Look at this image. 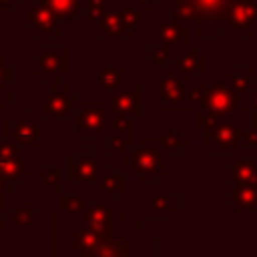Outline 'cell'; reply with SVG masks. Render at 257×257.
Returning a JSON list of instances; mask_svg holds the SVG:
<instances>
[{
	"label": "cell",
	"mask_w": 257,
	"mask_h": 257,
	"mask_svg": "<svg viewBox=\"0 0 257 257\" xmlns=\"http://www.w3.org/2000/svg\"><path fill=\"white\" fill-rule=\"evenodd\" d=\"M233 0H159L161 16L173 18L199 38H221L229 26Z\"/></svg>",
	"instance_id": "cell-1"
},
{
	"label": "cell",
	"mask_w": 257,
	"mask_h": 257,
	"mask_svg": "<svg viewBox=\"0 0 257 257\" xmlns=\"http://www.w3.org/2000/svg\"><path fill=\"white\" fill-rule=\"evenodd\" d=\"M159 253V239L139 219H124L122 211H118L114 225L102 235L98 249V257H157Z\"/></svg>",
	"instance_id": "cell-2"
},
{
	"label": "cell",
	"mask_w": 257,
	"mask_h": 257,
	"mask_svg": "<svg viewBox=\"0 0 257 257\" xmlns=\"http://www.w3.org/2000/svg\"><path fill=\"white\" fill-rule=\"evenodd\" d=\"M50 219V255L52 257H98L102 233L86 229L76 219L66 217L58 209Z\"/></svg>",
	"instance_id": "cell-3"
},
{
	"label": "cell",
	"mask_w": 257,
	"mask_h": 257,
	"mask_svg": "<svg viewBox=\"0 0 257 257\" xmlns=\"http://www.w3.org/2000/svg\"><path fill=\"white\" fill-rule=\"evenodd\" d=\"M122 165L131 167L143 185H157L171 173V155L159 137H143L139 147L122 155Z\"/></svg>",
	"instance_id": "cell-4"
},
{
	"label": "cell",
	"mask_w": 257,
	"mask_h": 257,
	"mask_svg": "<svg viewBox=\"0 0 257 257\" xmlns=\"http://www.w3.org/2000/svg\"><path fill=\"white\" fill-rule=\"evenodd\" d=\"M143 22V10L114 0L90 28L96 38H133Z\"/></svg>",
	"instance_id": "cell-5"
},
{
	"label": "cell",
	"mask_w": 257,
	"mask_h": 257,
	"mask_svg": "<svg viewBox=\"0 0 257 257\" xmlns=\"http://www.w3.org/2000/svg\"><path fill=\"white\" fill-rule=\"evenodd\" d=\"M233 112H239V100L235 92L225 82H213L207 86L203 104L195 110V126L199 131H205L217 120L233 116Z\"/></svg>",
	"instance_id": "cell-6"
},
{
	"label": "cell",
	"mask_w": 257,
	"mask_h": 257,
	"mask_svg": "<svg viewBox=\"0 0 257 257\" xmlns=\"http://www.w3.org/2000/svg\"><path fill=\"white\" fill-rule=\"evenodd\" d=\"M68 185L72 187H90L98 191V183L106 169V157L98 155L92 147H78L74 155L66 159Z\"/></svg>",
	"instance_id": "cell-7"
},
{
	"label": "cell",
	"mask_w": 257,
	"mask_h": 257,
	"mask_svg": "<svg viewBox=\"0 0 257 257\" xmlns=\"http://www.w3.org/2000/svg\"><path fill=\"white\" fill-rule=\"evenodd\" d=\"M74 122L78 139H106L112 126V110L104 100H80Z\"/></svg>",
	"instance_id": "cell-8"
},
{
	"label": "cell",
	"mask_w": 257,
	"mask_h": 257,
	"mask_svg": "<svg viewBox=\"0 0 257 257\" xmlns=\"http://www.w3.org/2000/svg\"><path fill=\"white\" fill-rule=\"evenodd\" d=\"M40 100H42V110H40L42 120H74L80 104L78 94L64 80L50 84L48 90L40 94Z\"/></svg>",
	"instance_id": "cell-9"
},
{
	"label": "cell",
	"mask_w": 257,
	"mask_h": 257,
	"mask_svg": "<svg viewBox=\"0 0 257 257\" xmlns=\"http://www.w3.org/2000/svg\"><path fill=\"white\" fill-rule=\"evenodd\" d=\"M30 72L46 86L64 78L70 72L68 46H42L40 52L30 58Z\"/></svg>",
	"instance_id": "cell-10"
},
{
	"label": "cell",
	"mask_w": 257,
	"mask_h": 257,
	"mask_svg": "<svg viewBox=\"0 0 257 257\" xmlns=\"http://www.w3.org/2000/svg\"><path fill=\"white\" fill-rule=\"evenodd\" d=\"M116 215H118V209L114 207V195L90 189L88 203L76 221L80 225H84L86 229H92V231H98L104 235L114 225Z\"/></svg>",
	"instance_id": "cell-11"
},
{
	"label": "cell",
	"mask_w": 257,
	"mask_h": 257,
	"mask_svg": "<svg viewBox=\"0 0 257 257\" xmlns=\"http://www.w3.org/2000/svg\"><path fill=\"white\" fill-rule=\"evenodd\" d=\"M159 80L149 86L153 94L159 96L161 110H185V90H187V76H183L173 66L159 68Z\"/></svg>",
	"instance_id": "cell-12"
},
{
	"label": "cell",
	"mask_w": 257,
	"mask_h": 257,
	"mask_svg": "<svg viewBox=\"0 0 257 257\" xmlns=\"http://www.w3.org/2000/svg\"><path fill=\"white\" fill-rule=\"evenodd\" d=\"M22 28L28 30L32 38H58L60 18L40 0H22Z\"/></svg>",
	"instance_id": "cell-13"
},
{
	"label": "cell",
	"mask_w": 257,
	"mask_h": 257,
	"mask_svg": "<svg viewBox=\"0 0 257 257\" xmlns=\"http://www.w3.org/2000/svg\"><path fill=\"white\" fill-rule=\"evenodd\" d=\"M243 120L227 116L205 128V147L215 153V157H231L239 147L243 137Z\"/></svg>",
	"instance_id": "cell-14"
},
{
	"label": "cell",
	"mask_w": 257,
	"mask_h": 257,
	"mask_svg": "<svg viewBox=\"0 0 257 257\" xmlns=\"http://www.w3.org/2000/svg\"><path fill=\"white\" fill-rule=\"evenodd\" d=\"M32 171H34L32 157L26 155L22 147L2 137L0 139V177L16 187V185H22L26 177L32 175Z\"/></svg>",
	"instance_id": "cell-15"
},
{
	"label": "cell",
	"mask_w": 257,
	"mask_h": 257,
	"mask_svg": "<svg viewBox=\"0 0 257 257\" xmlns=\"http://www.w3.org/2000/svg\"><path fill=\"white\" fill-rule=\"evenodd\" d=\"M102 96L114 114L128 116L131 120L143 118V84L141 82H122L118 88Z\"/></svg>",
	"instance_id": "cell-16"
},
{
	"label": "cell",
	"mask_w": 257,
	"mask_h": 257,
	"mask_svg": "<svg viewBox=\"0 0 257 257\" xmlns=\"http://www.w3.org/2000/svg\"><path fill=\"white\" fill-rule=\"evenodd\" d=\"M4 137L22 149L42 147V118H34L30 110H22L20 118L4 120Z\"/></svg>",
	"instance_id": "cell-17"
},
{
	"label": "cell",
	"mask_w": 257,
	"mask_h": 257,
	"mask_svg": "<svg viewBox=\"0 0 257 257\" xmlns=\"http://www.w3.org/2000/svg\"><path fill=\"white\" fill-rule=\"evenodd\" d=\"M189 28L173 18H153L151 20V46H165V48H181L187 44Z\"/></svg>",
	"instance_id": "cell-18"
},
{
	"label": "cell",
	"mask_w": 257,
	"mask_h": 257,
	"mask_svg": "<svg viewBox=\"0 0 257 257\" xmlns=\"http://www.w3.org/2000/svg\"><path fill=\"white\" fill-rule=\"evenodd\" d=\"M133 122L128 116H122V114H114L112 112V126H110V133L108 137L104 139L106 145H104V157L106 159H122V155L126 151H131L135 145V137H133Z\"/></svg>",
	"instance_id": "cell-19"
},
{
	"label": "cell",
	"mask_w": 257,
	"mask_h": 257,
	"mask_svg": "<svg viewBox=\"0 0 257 257\" xmlns=\"http://www.w3.org/2000/svg\"><path fill=\"white\" fill-rule=\"evenodd\" d=\"M257 30V4L253 0H233L229 6V26L235 38H249Z\"/></svg>",
	"instance_id": "cell-20"
},
{
	"label": "cell",
	"mask_w": 257,
	"mask_h": 257,
	"mask_svg": "<svg viewBox=\"0 0 257 257\" xmlns=\"http://www.w3.org/2000/svg\"><path fill=\"white\" fill-rule=\"evenodd\" d=\"M223 183L227 187L257 183V155L251 159L231 157V163L223 167Z\"/></svg>",
	"instance_id": "cell-21"
},
{
	"label": "cell",
	"mask_w": 257,
	"mask_h": 257,
	"mask_svg": "<svg viewBox=\"0 0 257 257\" xmlns=\"http://www.w3.org/2000/svg\"><path fill=\"white\" fill-rule=\"evenodd\" d=\"M171 66L175 70H179L187 78H191V76H203L207 72V58L201 52H197L195 46L185 44V46H181L175 52Z\"/></svg>",
	"instance_id": "cell-22"
},
{
	"label": "cell",
	"mask_w": 257,
	"mask_h": 257,
	"mask_svg": "<svg viewBox=\"0 0 257 257\" xmlns=\"http://www.w3.org/2000/svg\"><path fill=\"white\" fill-rule=\"evenodd\" d=\"M6 221L18 229L26 231H40L42 229V213L34 209L28 201H16L12 209H6Z\"/></svg>",
	"instance_id": "cell-23"
},
{
	"label": "cell",
	"mask_w": 257,
	"mask_h": 257,
	"mask_svg": "<svg viewBox=\"0 0 257 257\" xmlns=\"http://www.w3.org/2000/svg\"><path fill=\"white\" fill-rule=\"evenodd\" d=\"M251 72H253V68L249 64H237L229 72L223 74V82L235 92V96L239 100V110H247V94L253 84Z\"/></svg>",
	"instance_id": "cell-24"
},
{
	"label": "cell",
	"mask_w": 257,
	"mask_h": 257,
	"mask_svg": "<svg viewBox=\"0 0 257 257\" xmlns=\"http://www.w3.org/2000/svg\"><path fill=\"white\" fill-rule=\"evenodd\" d=\"M94 76H96V84H94L96 94H106L124 82V66L122 64H96Z\"/></svg>",
	"instance_id": "cell-25"
},
{
	"label": "cell",
	"mask_w": 257,
	"mask_h": 257,
	"mask_svg": "<svg viewBox=\"0 0 257 257\" xmlns=\"http://www.w3.org/2000/svg\"><path fill=\"white\" fill-rule=\"evenodd\" d=\"M223 201L233 211H257V183L233 185V191L225 193Z\"/></svg>",
	"instance_id": "cell-26"
},
{
	"label": "cell",
	"mask_w": 257,
	"mask_h": 257,
	"mask_svg": "<svg viewBox=\"0 0 257 257\" xmlns=\"http://www.w3.org/2000/svg\"><path fill=\"white\" fill-rule=\"evenodd\" d=\"M90 197V187H76L74 193H58V211L66 217L78 219Z\"/></svg>",
	"instance_id": "cell-27"
},
{
	"label": "cell",
	"mask_w": 257,
	"mask_h": 257,
	"mask_svg": "<svg viewBox=\"0 0 257 257\" xmlns=\"http://www.w3.org/2000/svg\"><path fill=\"white\" fill-rule=\"evenodd\" d=\"M179 211L177 193H153L149 203V215L153 221H169L173 213Z\"/></svg>",
	"instance_id": "cell-28"
},
{
	"label": "cell",
	"mask_w": 257,
	"mask_h": 257,
	"mask_svg": "<svg viewBox=\"0 0 257 257\" xmlns=\"http://www.w3.org/2000/svg\"><path fill=\"white\" fill-rule=\"evenodd\" d=\"M40 193L42 195H58L60 193V165L44 163L40 165Z\"/></svg>",
	"instance_id": "cell-29"
},
{
	"label": "cell",
	"mask_w": 257,
	"mask_h": 257,
	"mask_svg": "<svg viewBox=\"0 0 257 257\" xmlns=\"http://www.w3.org/2000/svg\"><path fill=\"white\" fill-rule=\"evenodd\" d=\"M44 2L60 20H72L82 12L84 0H40Z\"/></svg>",
	"instance_id": "cell-30"
},
{
	"label": "cell",
	"mask_w": 257,
	"mask_h": 257,
	"mask_svg": "<svg viewBox=\"0 0 257 257\" xmlns=\"http://www.w3.org/2000/svg\"><path fill=\"white\" fill-rule=\"evenodd\" d=\"M98 191H104V193H112L114 197L124 193V177L114 173V167L110 163H106V169H104V175L98 183Z\"/></svg>",
	"instance_id": "cell-31"
},
{
	"label": "cell",
	"mask_w": 257,
	"mask_h": 257,
	"mask_svg": "<svg viewBox=\"0 0 257 257\" xmlns=\"http://www.w3.org/2000/svg\"><path fill=\"white\" fill-rule=\"evenodd\" d=\"M159 139H161V143L165 145V149L169 151L171 157H179V153L185 147H189V139L183 137V135H179L177 131H171V128H161Z\"/></svg>",
	"instance_id": "cell-32"
},
{
	"label": "cell",
	"mask_w": 257,
	"mask_h": 257,
	"mask_svg": "<svg viewBox=\"0 0 257 257\" xmlns=\"http://www.w3.org/2000/svg\"><path fill=\"white\" fill-rule=\"evenodd\" d=\"M207 86L205 82H187V90H185V110H197L205 96H207Z\"/></svg>",
	"instance_id": "cell-33"
},
{
	"label": "cell",
	"mask_w": 257,
	"mask_h": 257,
	"mask_svg": "<svg viewBox=\"0 0 257 257\" xmlns=\"http://www.w3.org/2000/svg\"><path fill=\"white\" fill-rule=\"evenodd\" d=\"M177 50H179V48H177ZM177 50H173V48H165V46H151V60H153V64H157L159 68L171 66L173 56H175Z\"/></svg>",
	"instance_id": "cell-34"
},
{
	"label": "cell",
	"mask_w": 257,
	"mask_h": 257,
	"mask_svg": "<svg viewBox=\"0 0 257 257\" xmlns=\"http://www.w3.org/2000/svg\"><path fill=\"white\" fill-rule=\"evenodd\" d=\"M14 84V66L0 54V86Z\"/></svg>",
	"instance_id": "cell-35"
},
{
	"label": "cell",
	"mask_w": 257,
	"mask_h": 257,
	"mask_svg": "<svg viewBox=\"0 0 257 257\" xmlns=\"http://www.w3.org/2000/svg\"><path fill=\"white\" fill-rule=\"evenodd\" d=\"M247 112H251V122H257V82L251 84L247 94Z\"/></svg>",
	"instance_id": "cell-36"
},
{
	"label": "cell",
	"mask_w": 257,
	"mask_h": 257,
	"mask_svg": "<svg viewBox=\"0 0 257 257\" xmlns=\"http://www.w3.org/2000/svg\"><path fill=\"white\" fill-rule=\"evenodd\" d=\"M239 147H257V122H251V128L243 131V137H241V143Z\"/></svg>",
	"instance_id": "cell-37"
},
{
	"label": "cell",
	"mask_w": 257,
	"mask_h": 257,
	"mask_svg": "<svg viewBox=\"0 0 257 257\" xmlns=\"http://www.w3.org/2000/svg\"><path fill=\"white\" fill-rule=\"evenodd\" d=\"M122 2L128 4V6H133V8H139V10H143V12H149L157 0H122Z\"/></svg>",
	"instance_id": "cell-38"
},
{
	"label": "cell",
	"mask_w": 257,
	"mask_h": 257,
	"mask_svg": "<svg viewBox=\"0 0 257 257\" xmlns=\"http://www.w3.org/2000/svg\"><path fill=\"white\" fill-rule=\"evenodd\" d=\"M14 100V92L12 90H8V86H0V112L6 108V104L8 102H12Z\"/></svg>",
	"instance_id": "cell-39"
},
{
	"label": "cell",
	"mask_w": 257,
	"mask_h": 257,
	"mask_svg": "<svg viewBox=\"0 0 257 257\" xmlns=\"http://www.w3.org/2000/svg\"><path fill=\"white\" fill-rule=\"evenodd\" d=\"M6 197H0V231L6 227Z\"/></svg>",
	"instance_id": "cell-40"
},
{
	"label": "cell",
	"mask_w": 257,
	"mask_h": 257,
	"mask_svg": "<svg viewBox=\"0 0 257 257\" xmlns=\"http://www.w3.org/2000/svg\"><path fill=\"white\" fill-rule=\"evenodd\" d=\"M12 191H14V185H12V183H8L6 179H2V177H0V197L10 195Z\"/></svg>",
	"instance_id": "cell-41"
},
{
	"label": "cell",
	"mask_w": 257,
	"mask_h": 257,
	"mask_svg": "<svg viewBox=\"0 0 257 257\" xmlns=\"http://www.w3.org/2000/svg\"><path fill=\"white\" fill-rule=\"evenodd\" d=\"M16 2H18V0H0V12H10V10H14Z\"/></svg>",
	"instance_id": "cell-42"
},
{
	"label": "cell",
	"mask_w": 257,
	"mask_h": 257,
	"mask_svg": "<svg viewBox=\"0 0 257 257\" xmlns=\"http://www.w3.org/2000/svg\"><path fill=\"white\" fill-rule=\"evenodd\" d=\"M253 2H255V4H257V0H253Z\"/></svg>",
	"instance_id": "cell-43"
},
{
	"label": "cell",
	"mask_w": 257,
	"mask_h": 257,
	"mask_svg": "<svg viewBox=\"0 0 257 257\" xmlns=\"http://www.w3.org/2000/svg\"><path fill=\"white\" fill-rule=\"evenodd\" d=\"M18 2H22V0H18Z\"/></svg>",
	"instance_id": "cell-44"
}]
</instances>
